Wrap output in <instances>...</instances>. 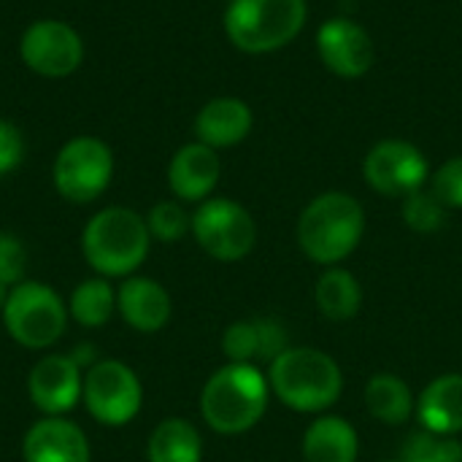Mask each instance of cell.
<instances>
[{
  "label": "cell",
  "mask_w": 462,
  "mask_h": 462,
  "mask_svg": "<svg viewBox=\"0 0 462 462\" xmlns=\"http://www.w3.org/2000/svg\"><path fill=\"white\" fill-rule=\"evenodd\" d=\"M24 271H27L24 244L11 233H0V282L5 287H16L19 282H24Z\"/></svg>",
  "instance_id": "cell-29"
},
{
  "label": "cell",
  "mask_w": 462,
  "mask_h": 462,
  "mask_svg": "<svg viewBox=\"0 0 462 462\" xmlns=\"http://www.w3.org/2000/svg\"><path fill=\"white\" fill-rule=\"evenodd\" d=\"M22 62L46 79L70 76L84 60L81 35L60 19H38L32 22L19 41Z\"/></svg>",
  "instance_id": "cell-11"
},
{
  "label": "cell",
  "mask_w": 462,
  "mask_h": 462,
  "mask_svg": "<svg viewBox=\"0 0 462 462\" xmlns=\"http://www.w3.org/2000/svg\"><path fill=\"white\" fill-rule=\"evenodd\" d=\"M314 303L319 314L330 322H349L360 314L363 306V284L346 268H325L314 287Z\"/></svg>",
  "instance_id": "cell-20"
},
{
  "label": "cell",
  "mask_w": 462,
  "mask_h": 462,
  "mask_svg": "<svg viewBox=\"0 0 462 462\" xmlns=\"http://www.w3.org/2000/svg\"><path fill=\"white\" fill-rule=\"evenodd\" d=\"M146 227H149L152 238H157L162 244H173V241H181L192 230V217L187 214V208L181 203L160 200L152 206V211L146 217Z\"/></svg>",
  "instance_id": "cell-26"
},
{
  "label": "cell",
  "mask_w": 462,
  "mask_h": 462,
  "mask_svg": "<svg viewBox=\"0 0 462 462\" xmlns=\"http://www.w3.org/2000/svg\"><path fill=\"white\" fill-rule=\"evenodd\" d=\"M84 376L70 355L41 357L27 376V395L43 417H62L81 401Z\"/></svg>",
  "instance_id": "cell-13"
},
{
  "label": "cell",
  "mask_w": 462,
  "mask_h": 462,
  "mask_svg": "<svg viewBox=\"0 0 462 462\" xmlns=\"http://www.w3.org/2000/svg\"><path fill=\"white\" fill-rule=\"evenodd\" d=\"M317 54L322 65L338 79H360L376 62L371 32L349 16H333L319 24Z\"/></svg>",
  "instance_id": "cell-12"
},
{
  "label": "cell",
  "mask_w": 462,
  "mask_h": 462,
  "mask_svg": "<svg viewBox=\"0 0 462 462\" xmlns=\"http://www.w3.org/2000/svg\"><path fill=\"white\" fill-rule=\"evenodd\" d=\"M403 462H462V444L457 436H439L430 430L411 433L401 447Z\"/></svg>",
  "instance_id": "cell-24"
},
{
  "label": "cell",
  "mask_w": 462,
  "mask_h": 462,
  "mask_svg": "<svg viewBox=\"0 0 462 462\" xmlns=\"http://www.w3.org/2000/svg\"><path fill=\"white\" fill-rule=\"evenodd\" d=\"M401 214H403V222L409 225V230L430 236V233H439L447 225L449 208L430 189H417L409 198H403Z\"/></svg>",
  "instance_id": "cell-25"
},
{
  "label": "cell",
  "mask_w": 462,
  "mask_h": 462,
  "mask_svg": "<svg viewBox=\"0 0 462 462\" xmlns=\"http://www.w3.org/2000/svg\"><path fill=\"white\" fill-rule=\"evenodd\" d=\"M152 233L146 219L125 206L97 211L81 233V254L103 279H127L149 257Z\"/></svg>",
  "instance_id": "cell-4"
},
{
  "label": "cell",
  "mask_w": 462,
  "mask_h": 462,
  "mask_svg": "<svg viewBox=\"0 0 462 462\" xmlns=\"http://www.w3.org/2000/svg\"><path fill=\"white\" fill-rule=\"evenodd\" d=\"M146 460L149 462H200L203 460V439L198 428L181 417H168L162 420L146 447Z\"/></svg>",
  "instance_id": "cell-22"
},
{
  "label": "cell",
  "mask_w": 462,
  "mask_h": 462,
  "mask_svg": "<svg viewBox=\"0 0 462 462\" xmlns=\"http://www.w3.org/2000/svg\"><path fill=\"white\" fill-rule=\"evenodd\" d=\"M300 452L303 462H357L360 436L344 417L322 414L306 428Z\"/></svg>",
  "instance_id": "cell-19"
},
{
  "label": "cell",
  "mask_w": 462,
  "mask_h": 462,
  "mask_svg": "<svg viewBox=\"0 0 462 462\" xmlns=\"http://www.w3.org/2000/svg\"><path fill=\"white\" fill-rule=\"evenodd\" d=\"M382 462H403L401 457H395V460H382Z\"/></svg>",
  "instance_id": "cell-33"
},
{
  "label": "cell",
  "mask_w": 462,
  "mask_h": 462,
  "mask_svg": "<svg viewBox=\"0 0 462 462\" xmlns=\"http://www.w3.org/2000/svg\"><path fill=\"white\" fill-rule=\"evenodd\" d=\"M24 462H89V441L84 430L62 417H43L24 433Z\"/></svg>",
  "instance_id": "cell-15"
},
{
  "label": "cell",
  "mask_w": 462,
  "mask_h": 462,
  "mask_svg": "<svg viewBox=\"0 0 462 462\" xmlns=\"http://www.w3.org/2000/svg\"><path fill=\"white\" fill-rule=\"evenodd\" d=\"M119 317L138 333H160L173 314L168 290L149 276H127L116 290Z\"/></svg>",
  "instance_id": "cell-16"
},
{
  "label": "cell",
  "mask_w": 462,
  "mask_h": 462,
  "mask_svg": "<svg viewBox=\"0 0 462 462\" xmlns=\"http://www.w3.org/2000/svg\"><path fill=\"white\" fill-rule=\"evenodd\" d=\"M268 376L249 363H227L208 376L200 393L203 422L219 436L252 430L268 411Z\"/></svg>",
  "instance_id": "cell-3"
},
{
  "label": "cell",
  "mask_w": 462,
  "mask_h": 462,
  "mask_svg": "<svg viewBox=\"0 0 462 462\" xmlns=\"http://www.w3.org/2000/svg\"><path fill=\"white\" fill-rule=\"evenodd\" d=\"M219 176H222V160H219V152L200 143V141H192V143H184L171 165H168V184H171V192L184 200V203H203L211 198V192L217 189L219 184Z\"/></svg>",
  "instance_id": "cell-14"
},
{
  "label": "cell",
  "mask_w": 462,
  "mask_h": 462,
  "mask_svg": "<svg viewBox=\"0 0 462 462\" xmlns=\"http://www.w3.org/2000/svg\"><path fill=\"white\" fill-rule=\"evenodd\" d=\"M365 233V211L349 192H322L306 203L298 217L300 252L325 268H333L355 254Z\"/></svg>",
  "instance_id": "cell-2"
},
{
  "label": "cell",
  "mask_w": 462,
  "mask_h": 462,
  "mask_svg": "<svg viewBox=\"0 0 462 462\" xmlns=\"http://www.w3.org/2000/svg\"><path fill=\"white\" fill-rule=\"evenodd\" d=\"M417 417L422 430L439 436L462 433V374L433 379L417 398Z\"/></svg>",
  "instance_id": "cell-18"
},
{
  "label": "cell",
  "mask_w": 462,
  "mask_h": 462,
  "mask_svg": "<svg viewBox=\"0 0 462 462\" xmlns=\"http://www.w3.org/2000/svg\"><path fill=\"white\" fill-rule=\"evenodd\" d=\"M365 184L384 198H409L430 181V165L422 149L403 138L374 143L363 160Z\"/></svg>",
  "instance_id": "cell-10"
},
{
  "label": "cell",
  "mask_w": 462,
  "mask_h": 462,
  "mask_svg": "<svg viewBox=\"0 0 462 462\" xmlns=\"http://www.w3.org/2000/svg\"><path fill=\"white\" fill-rule=\"evenodd\" d=\"M24 157V138L19 127L8 119H0V176L11 173Z\"/></svg>",
  "instance_id": "cell-31"
},
{
  "label": "cell",
  "mask_w": 462,
  "mask_h": 462,
  "mask_svg": "<svg viewBox=\"0 0 462 462\" xmlns=\"http://www.w3.org/2000/svg\"><path fill=\"white\" fill-rule=\"evenodd\" d=\"M116 311V290L108 284V279H87L76 284L68 300V314L81 328H103Z\"/></svg>",
  "instance_id": "cell-23"
},
{
  "label": "cell",
  "mask_w": 462,
  "mask_h": 462,
  "mask_svg": "<svg viewBox=\"0 0 462 462\" xmlns=\"http://www.w3.org/2000/svg\"><path fill=\"white\" fill-rule=\"evenodd\" d=\"M0 317L11 341L24 349H49L62 338L70 314L49 284L19 282L8 290Z\"/></svg>",
  "instance_id": "cell-6"
},
{
  "label": "cell",
  "mask_w": 462,
  "mask_h": 462,
  "mask_svg": "<svg viewBox=\"0 0 462 462\" xmlns=\"http://www.w3.org/2000/svg\"><path fill=\"white\" fill-rule=\"evenodd\" d=\"M430 192L452 211L462 208V154L449 157L436 173H430Z\"/></svg>",
  "instance_id": "cell-28"
},
{
  "label": "cell",
  "mask_w": 462,
  "mask_h": 462,
  "mask_svg": "<svg viewBox=\"0 0 462 462\" xmlns=\"http://www.w3.org/2000/svg\"><path fill=\"white\" fill-rule=\"evenodd\" d=\"M222 352L227 363H260V333H257V319H241L233 322L222 333Z\"/></svg>",
  "instance_id": "cell-27"
},
{
  "label": "cell",
  "mask_w": 462,
  "mask_h": 462,
  "mask_svg": "<svg viewBox=\"0 0 462 462\" xmlns=\"http://www.w3.org/2000/svg\"><path fill=\"white\" fill-rule=\"evenodd\" d=\"M365 409L376 422L398 428L417 414V398L401 376L376 374L365 384Z\"/></svg>",
  "instance_id": "cell-21"
},
{
  "label": "cell",
  "mask_w": 462,
  "mask_h": 462,
  "mask_svg": "<svg viewBox=\"0 0 462 462\" xmlns=\"http://www.w3.org/2000/svg\"><path fill=\"white\" fill-rule=\"evenodd\" d=\"M192 236L208 257L238 263L254 249L257 225L241 203L230 198H208L192 214Z\"/></svg>",
  "instance_id": "cell-9"
},
{
  "label": "cell",
  "mask_w": 462,
  "mask_h": 462,
  "mask_svg": "<svg viewBox=\"0 0 462 462\" xmlns=\"http://www.w3.org/2000/svg\"><path fill=\"white\" fill-rule=\"evenodd\" d=\"M114 176V154L106 141L95 135H79L68 141L51 165L54 189L70 203L97 200Z\"/></svg>",
  "instance_id": "cell-7"
},
{
  "label": "cell",
  "mask_w": 462,
  "mask_h": 462,
  "mask_svg": "<svg viewBox=\"0 0 462 462\" xmlns=\"http://www.w3.org/2000/svg\"><path fill=\"white\" fill-rule=\"evenodd\" d=\"M306 16V0H233L225 8V32L246 54H271L303 32Z\"/></svg>",
  "instance_id": "cell-5"
},
{
  "label": "cell",
  "mask_w": 462,
  "mask_h": 462,
  "mask_svg": "<svg viewBox=\"0 0 462 462\" xmlns=\"http://www.w3.org/2000/svg\"><path fill=\"white\" fill-rule=\"evenodd\" d=\"M257 333H260V363L271 365L279 355H284L290 349V333L279 319L260 317L257 319Z\"/></svg>",
  "instance_id": "cell-30"
},
{
  "label": "cell",
  "mask_w": 462,
  "mask_h": 462,
  "mask_svg": "<svg viewBox=\"0 0 462 462\" xmlns=\"http://www.w3.org/2000/svg\"><path fill=\"white\" fill-rule=\"evenodd\" d=\"M81 401L89 417L106 428L130 425L143 406V387L122 360H97L84 374Z\"/></svg>",
  "instance_id": "cell-8"
},
{
  "label": "cell",
  "mask_w": 462,
  "mask_h": 462,
  "mask_svg": "<svg viewBox=\"0 0 462 462\" xmlns=\"http://www.w3.org/2000/svg\"><path fill=\"white\" fill-rule=\"evenodd\" d=\"M254 125V114L241 97H214L195 116V135L211 149H230L241 143Z\"/></svg>",
  "instance_id": "cell-17"
},
{
  "label": "cell",
  "mask_w": 462,
  "mask_h": 462,
  "mask_svg": "<svg viewBox=\"0 0 462 462\" xmlns=\"http://www.w3.org/2000/svg\"><path fill=\"white\" fill-rule=\"evenodd\" d=\"M227 3H233V0H227Z\"/></svg>",
  "instance_id": "cell-34"
},
{
  "label": "cell",
  "mask_w": 462,
  "mask_h": 462,
  "mask_svg": "<svg viewBox=\"0 0 462 462\" xmlns=\"http://www.w3.org/2000/svg\"><path fill=\"white\" fill-rule=\"evenodd\" d=\"M271 395L298 414H325L344 393L341 365L322 349L290 346L268 365Z\"/></svg>",
  "instance_id": "cell-1"
},
{
  "label": "cell",
  "mask_w": 462,
  "mask_h": 462,
  "mask_svg": "<svg viewBox=\"0 0 462 462\" xmlns=\"http://www.w3.org/2000/svg\"><path fill=\"white\" fill-rule=\"evenodd\" d=\"M8 290H11V287H5V284L0 282V314H3V306H5V298H8Z\"/></svg>",
  "instance_id": "cell-32"
}]
</instances>
